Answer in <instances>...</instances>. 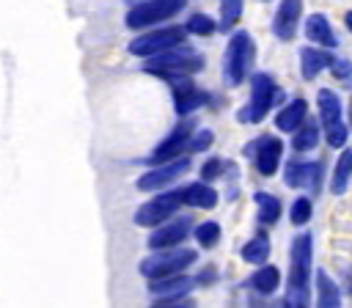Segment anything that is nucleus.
<instances>
[{"label": "nucleus", "mask_w": 352, "mask_h": 308, "mask_svg": "<svg viewBox=\"0 0 352 308\" xmlns=\"http://www.w3.org/2000/svg\"><path fill=\"white\" fill-rule=\"evenodd\" d=\"M201 69H204V55L195 52V50L187 47V44H179V47H170V50H165V52H160V55H151V58H146V63H143V72H146V74L162 77V80H168V82L182 80V77H190V74H195V72H201Z\"/></svg>", "instance_id": "f257e3e1"}, {"label": "nucleus", "mask_w": 352, "mask_h": 308, "mask_svg": "<svg viewBox=\"0 0 352 308\" xmlns=\"http://www.w3.org/2000/svg\"><path fill=\"white\" fill-rule=\"evenodd\" d=\"M256 60V44L253 36L248 30H236L231 33L228 44H226V55H223V82L228 88H236L245 82V77H250Z\"/></svg>", "instance_id": "f03ea898"}, {"label": "nucleus", "mask_w": 352, "mask_h": 308, "mask_svg": "<svg viewBox=\"0 0 352 308\" xmlns=\"http://www.w3.org/2000/svg\"><path fill=\"white\" fill-rule=\"evenodd\" d=\"M283 99V91L267 72H253L250 74V102L236 110L239 124H258L267 118V113L275 107V102Z\"/></svg>", "instance_id": "7ed1b4c3"}, {"label": "nucleus", "mask_w": 352, "mask_h": 308, "mask_svg": "<svg viewBox=\"0 0 352 308\" xmlns=\"http://www.w3.org/2000/svg\"><path fill=\"white\" fill-rule=\"evenodd\" d=\"M198 253L192 248H165V250H151V256H146L140 261V275L151 278H168V275H182L190 264H195Z\"/></svg>", "instance_id": "20e7f679"}, {"label": "nucleus", "mask_w": 352, "mask_h": 308, "mask_svg": "<svg viewBox=\"0 0 352 308\" xmlns=\"http://www.w3.org/2000/svg\"><path fill=\"white\" fill-rule=\"evenodd\" d=\"M187 6V0H143L135 3L126 11V28L129 30H140V28H154L157 22H165L170 16H176L182 8Z\"/></svg>", "instance_id": "39448f33"}, {"label": "nucleus", "mask_w": 352, "mask_h": 308, "mask_svg": "<svg viewBox=\"0 0 352 308\" xmlns=\"http://www.w3.org/2000/svg\"><path fill=\"white\" fill-rule=\"evenodd\" d=\"M187 38V28H157V30H148V33H140L129 41V52L138 55V58H151V55H160L170 47H179L184 44Z\"/></svg>", "instance_id": "423d86ee"}, {"label": "nucleus", "mask_w": 352, "mask_h": 308, "mask_svg": "<svg viewBox=\"0 0 352 308\" xmlns=\"http://www.w3.org/2000/svg\"><path fill=\"white\" fill-rule=\"evenodd\" d=\"M182 190H173V192H157L151 201H146L138 212H135V226H143V228H157L162 226L165 220H170L179 206H182Z\"/></svg>", "instance_id": "0eeeda50"}, {"label": "nucleus", "mask_w": 352, "mask_h": 308, "mask_svg": "<svg viewBox=\"0 0 352 308\" xmlns=\"http://www.w3.org/2000/svg\"><path fill=\"white\" fill-rule=\"evenodd\" d=\"M192 132H195V121H192V118H182V121L168 132V138L146 157V162H148V165H162V162L179 160V157L187 151V143H190Z\"/></svg>", "instance_id": "6e6552de"}, {"label": "nucleus", "mask_w": 352, "mask_h": 308, "mask_svg": "<svg viewBox=\"0 0 352 308\" xmlns=\"http://www.w3.org/2000/svg\"><path fill=\"white\" fill-rule=\"evenodd\" d=\"M245 157L253 160V165L261 176H275L280 157H283V143L275 135H258L256 140H250L245 146Z\"/></svg>", "instance_id": "1a4fd4ad"}, {"label": "nucleus", "mask_w": 352, "mask_h": 308, "mask_svg": "<svg viewBox=\"0 0 352 308\" xmlns=\"http://www.w3.org/2000/svg\"><path fill=\"white\" fill-rule=\"evenodd\" d=\"M190 168V157L182 154L179 160H170V162H162V165H151V170H146L140 179H138V190L143 192H157L162 187H168L170 182H176L182 173H187Z\"/></svg>", "instance_id": "9d476101"}, {"label": "nucleus", "mask_w": 352, "mask_h": 308, "mask_svg": "<svg viewBox=\"0 0 352 308\" xmlns=\"http://www.w3.org/2000/svg\"><path fill=\"white\" fill-rule=\"evenodd\" d=\"M190 231H192V217L179 214V217H170V220H165L162 226H157V228L151 231V236L146 239V245H148L151 250L179 248V245L187 239Z\"/></svg>", "instance_id": "9b49d317"}, {"label": "nucleus", "mask_w": 352, "mask_h": 308, "mask_svg": "<svg viewBox=\"0 0 352 308\" xmlns=\"http://www.w3.org/2000/svg\"><path fill=\"white\" fill-rule=\"evenodd\" d=\"M283 182H286V187L311 190V195H316L319 192V184H322V162L289 160L286 168H283Z\"/></svg>", "instance_id": "f8f14e48"}, {"label": "nucleus", "mask_w": 352, "mask_h": 308, "mask_svg": "<svg viewBox=\"0 0 352 308\" xmlns=\"http://www.w3.org/2000/svg\"><path fill=\"white\" fill-rule=\"evenodd\" d=\"M173 107H176V116H190L195 113L198 107H204L209 102V94L198 85H192L187 77L182 80H173Z\"/></svg>", "instance_id": "ddd939ff"}, {"label": "nucleus", "mask_w": 352, "mask_h": 308, "mask_svg": "<svg viewBox=\"0 0 352 308\" xmlns=\"http://www.w3.org/2000/svg\"><path fill=\"white\" fill-rule=\"evenodd\" d=\"M300 14H302V0H280L278 11L272 16V33H275V38L292 41L297 36Z\"/></svg>", "instance_id": "4468645a"}, {"label": "nucleus", "mask_w": 352, "mask_h": 308, "mask_svg": "<svg viewBox=\"0 0 352 308\" xmlns=\"http://www.w3.org/2000/svg\"><path fill=\"white\" fill-rule=\"evenodd\" d=\"M195 280L190 275H168V278H151L148 280V294L154 300H170V297H187Z\"/></svg>", "instance_id": "2eb2a0df"}, {"label": "nucleus", "mask_w": 352, "mask_h": 308, "mask_svg": "<svg viewBox=\"0 0 352 308\" xmlns=\"http://www.w3.org/2000/svg\"><path fill=\"white\" fill-rule=\"evenodd\" d=\"M333 60H336V55L327 47H302L300 50V72H302V80H316L319 72L330 69Z\"/></svg>", "instance_id": "dca6fc26"}, {"label": "nucleus", "mask_w": 352, "mask_h": 308, "mask_svg": "<svg viewBox=\"0 0 352 308\" xmlns=\"http://www.w3.org/2000/svg\"><path fill=\"white\" fill-rule=\"evenodd\" d=\"M302 33H305V38H308L311 44H316V47H327V50H336V47H338V38H336V33H333V25L327 22L324 14H311V16L305 19V25H302Z\"/></svg>", "instance_id": "f3484780"}, {"label": "nucleus", "mask_w": 352, "mask_h": 308, "mask_svg": "<svg viewBox=\"0 0 352 308\" xmlns=\"http://www.w3.org/2000/svg\"><path fill=\"white\" fill-rule=\"evenodd\" d=\"M316 107H319V124L324 129H333L338 124H344V107H341V99L336 91L330 88H319L316 94Z\"/></svg>", "instance_id": "a211bd4d"}, {"label": "nucleus", "mask_w": 352, "mask_h": 308, "mask_svg": "<svg viewBox=\"0 0 352 308\" xmlns=\"http://www.w3.org/2000/svg\"><path fill=\"white\" fill-rule=\"evenodd\" d=\"M217 190L209 184V182H192L187 187H182V201L192 209H214L217 206Z\"/></svg>", "instance_id": "6ab92c4d"}, {"label": "nucleus", "mask_w": 352, "mask_h": 308, "mask_svg": "<svg viewBox=\"0 0 352 308\" xmlns=\"http://www.w3.org/2000/svg\"><path fill=\"white\" fill-rule=\"evenodd\" d=\"M305 118H308V102H305V99H292V102H286V104L278 110L275 126H278L280 132H297Z\"/></svg>", "instance_id": "aec40b11"}, {"label": "nucleus", "mask_w": 352, "mask_h": 308, "mask_svg": "<svg viewBox=\"0 0 352 308\" xmlns=\"http://www.w3.org/2000/svg\"><path fill=\"white\" fill-rule=\"evenodd\" d=\"M245 286H248L253 294H258V297H270V294L280 286V272H278V267H272V264H261V267L245 280Z\"/></svg>", "instance_id": "412c9836"}, {"label": "nucleus", "mask_w": 352, "mask_h": 308, "mask_svg": "<svg viewBox=\"0 0 352 308\" xmlns=\"http://www.w3.org/2000/svg\"><path fill=\"white\" fill-rule=\"evenodd\" d=\"M316 308H341V289L324 270H316Z\"/></svg>", "instance_id": "4be33fe9"}, {"label": "nucleus", "mask_w": 352, "mask_h": 308, "mask_svg": "<svg viewBox=\"0 0 352 308\" xmlns=\"http://www.w3.org/2000/svg\"><path fill=\"white\" fill-rule=\"evenodd\" d=\"M349 182H352V148H344L341 157L336 160V168H333V176H330V192L344 195Z\"/></svg>", "instance_id": "5701e85b"}, {"label": "nucleus", "mask_w": 352, "mask_h": 308, "mask_svg": "<svg viewBox=\"0 0 352 308\" xmlns=\"http://www.w3.org/2000/svg\"><path fill=\"white\" fill-rule=\"evenodd\" d=\"M253 201H256V206H258V223L261 226H275L278 220H280V201L272 195V192H264V190H258L256 195H253Z\"/></svg>", "instance_id": "b1692460"}, {"label": "nucleus", "mask_w": 352, "mask_h": 308, "mask_svg": "<svg viewBox=\"0 0 352 308\" xmlns=\"http://www.w3.org/2000/svg\"><path fill=\"white\" fill-rule=\"evenodd\" d=\"M319 143V124L314 118H305L297 132H292V148L294 151H314Z\"/></svg>", "instance_id": "393cba45"}, {"label": "nucleus", "mask_w": 352, "mask_h": 308, "mask_svg": "<svg viewBox=\"0 0 352 308\" xmlns=\"http://www.w3.org/2000/svg\"><path fill=\"white\" fill-rule=\"evenodd\" d=\"M270 253H272V245H270V239L261 236V234L253 236V239H248V242L242 245V250H239V256H242L248 264H267Z\"/></svg>", "instance_id": "a878e982"}, {"label": "nucleus", "mask_w": 352, "mask_h": 308, "mask_svg": "<svg viewBox=\"0 0 352 308\" xmlns=\"http://www.w3.org/2000/svg\"><path fill=\"white\" fill-rule=\"evenodd\" d=\"M242 8H245V0H220V22H217V30L228 33L236 28L239 16H242Z\"/></svg>", "instance_id": "bb28decb"}, {"label": "nucleus", "mask_w": 352, "mask_h": 308, "mask_svg": "<svg viewBox=\"0 0 352 308\" xmlns=\"http://www.w3.org/2000/svg\"><path fill=\"white\" fill-rule=\"evenodd\" d=\"M192 234H195V242L204 248V250H212L217 242H220V223L217 220H204V223H198L195 228H192Z\"/></svg>", "instance_id": "cd10ccee"}, {"label": "nucleus", "mask_w": 352, "mask_h": 308, "mask_svg": "<svg viewBox=\"0 0 352 308\" xmlns=\"http://www.w3.org/2000/svg\"><path fill=\"white\" fill-rule=\"evenodd\" d=\"M184 28H187V33H192V36H212V33L217 30V22H214L209 14H192V16L184 22Z\"/></svg>", "instance_id": "c85d7f7f"}, {"label": "nucleus", "mask_w": 352, "mask_h": 308, "mask_svg": "<svg viewBox=\"0 0 352 308\" xmlns=\"http://www.w3.org/2000/svg\"><path fill=\"white\" fill-rule=\"evenodd\" d=\"M311 214H314V201H311L308 195L294 198V204H292V209H289V220H292L294 226H305V223L311 220Z\"/></svg>", "instance_id": "c756f323"}, {"label": "nucleus", "mask_w": 352, "mask_h": 308, "mask_svg": "<svg viewBox=\"0 0 352 308\" xmlns=\"http://www.w3.org/2000/svg\"><path fill=\"white\" fill-rule=\"evenodd\" d=\"M231 170V165L223 160V157H212L201 165V179L204 182H214V179H223V173Z\"/></svg>", "instance_id": "7c9ffc66"}, {"label": "nucleus", "mask_w": 352, "mask_h": 308, "mask_svg": "<svg viewBox=\"0 0 352 308\" xmlns=\"http://www.w3.org/2000/svg\"><path fill=\"white\" fill-rule=\"evenodd\" d=\"M214 140V132L212 129H195L190 143H187V154H198V151H206Z\"/></svg>", "instance_id": "2f4dec72"}, {"label": "nucleus", "mask_w": 352, "mask_h": 308, "mask_svg": "<svg viewBox=\"0 0 352 308\" xmlns=\"http://www.w3.org/2000/svg\"><path fill=\"white\" fill-rule=\"evenodd\" d=\"M148 308H195V300H190V297H170V300H157Z\"/></svg>", "instance_id": "473e14b6"}, {"label": "nucleus", "mask_w": 352, "mask_h": 308, "mask_svg": "<svg viewBox=\"0 0 352 308\" xmlns=\"http://www.w3.org/2000/svg\"><path fill=\"white\" fill-rule=\"evenodd\" d=\"M330 72H333L336 80H346V77L352 74V63H349L346 58H336V60L330 63Z\"/></svg>", "instance_id": "72a5a7b5"}, {"label": "nucleus", "mask_w": 352, "mask_h": 308, "mask_svg": "<svg viewBox=\"0 0 352 308\" xmlns=\"http://www.w3.org/2000/svg\"><path fill=\"white\" fill-rule=\"evenodd\" d=\"M217 278V270L214 267H206V270H201L198 272V278H195V283H201V286H206V283H212Z\"/></svg>", "instance_id": "f704fd0d"}, {"label": "nucleus", "mask_w": 352, "mask_h": 308, "mask_svg": "<svg viewBox=\"0 0 352 308\" xmlns=\"http://www.w3.org/2000/svg\"><path fill=\"white\" fill-rule=\"evenodd\" d=\"M344 25H346V30L352 33V8H349V11L344 14Z\"/></svg>", "instance_id": "c9c22d12"}, {"label": "nucleus", "mask_w": 352, "mask_h": 308, "mask_svg": "<svg viewBox=\"0 0 352 308\" xmlns=\"http://www.w3.org/2000/svg\"><path fill=\"white\" fill-rule=\"evenodd\" d=\"M253 308H258V302H256V300H253ZM267 308H283V305H280V302H272V305H267Z\"/></svg>", "instance_id": "e433bc0d"}, {"label": "nucleus", "mask_w": 352, "mask_h": 308, "mask_svg": "<svg viewBox=\"0 0 352 308\" xmlns=\"http://www.w3.org/2000/svg\"><path fill=\"white\" fill-rule=\"evenodd\" d=\"M346 124H349V129H352V99H349V121H346Z\"/></svg>", "instance_id": "4c0bfd02"}, {"label": "nucleus", "mask_w": 352, "mask_h": 308, "mask_svg": "<svg viewBox=\"0 0 352 308\" xmlns=\"http://www.w3.org/2000/svg\"><path fill=\"white\" fill-rule=\"evenodd\" d=\"M349 294H352V270H349Z\"/></svg>", "instance_id": "58836bf2"}]
</instances>
